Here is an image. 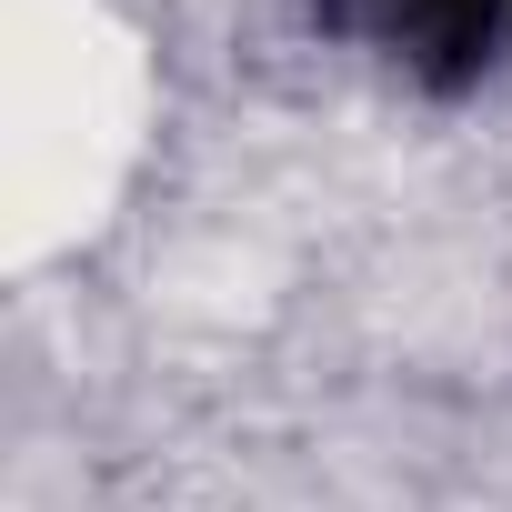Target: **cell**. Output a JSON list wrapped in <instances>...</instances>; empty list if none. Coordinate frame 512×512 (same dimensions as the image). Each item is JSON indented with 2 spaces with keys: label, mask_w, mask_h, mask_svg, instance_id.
I'll use <instances>...</instances> for the list:
<instances>
[{
  "label": "cell",
  "mask_w": 512,
  "mask_h": 512,
  "mask_svg": "<svg viewBox=\"0 0 512 512\" xmlns=\"http://www.w3.org/2000/svg\"><path fill=\"white\" fill-rule=\"evenodd\" d=\"M312 11L422 91H462L512 51V0H312Z\"/></svg>",
  "instance_id": "1"
}]
</instances>
